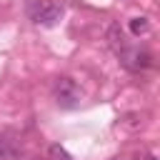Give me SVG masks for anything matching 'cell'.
<instances>
[{"instance_id":"3","label":"cell","mask_w":160,"mask_h":160,"mask_svg":"<svg viewBox=\"0 0 160 160\" xmlns=\"http://www.w3.org/2000/svg\"><path fill=\"white\" fill-rule=\"evenodd\" d=\"M30 15H32V20H35L38 25L52 28V25H58V20L62 18V8L55 5V2H40L38 8L30 10Z\"/></svg>"},{"instance_id":"7","label":"cell","mask_w":160,"mask_h":160,"mask_svg":"<svg viewBox=\"0 0 160 160\" xmlns=\"http://www.w3.org/2000/svg\"><path fill=\"white\" fill-rule=\"evenodd\" d=\"M145 160H155V155H148V158H145Z\"/></svg>"},{"instance_id":"6","label":"cell","mask_w":160,"mask_h":160,"mask_svg":"<svg viewBox=\"0 0 160 160\" xmlns=\"http://www.w3.org/2000/svg\"><path fill=\"white\" fill-rule=\"evenodd\" d=\"M48 158H50V160H72V155H70L62 145H50V148H48Z\"/></svg>"},{"instance_id":"1","label":"cell","mask_w":160,"mask_h":160,"mask_svg":"<svg viewBox=\"0 0 160 160\" xmlns=\"http://www.w3.org/2000/svg\"><path fill=\"white\" fill-rule=\"evenodd\" d=\"M52 95H55V102L60 108H75L80 102V88L72 78H58L55 85H52Z\"/></svg>"},{"instance_id":"5","label":"cell","mask_w":160,"mask_h":160,"mask_svg":"<svg viewBox=\"0 0 160 160\" xmlns=\"http://www.w3.org/2000/svg\"><path fill=\"white\" fill-rule=\"evenodd\" d=\"M130 30H132V35H145V32L150 30L148 18H132V20H130Z\"/></svg>"},{"instance_id":"4","label":"cell","mask_w":160,"mask_h":160,"mask_svg":"<svg viewBox=\"0 0 160 160\" xmlns=\"http://www.w3.org/2000/svg\"><path fill=\"white\" fill-rule=\"evenodd\" d=\"M108 40H110V45L112 48H125V38H122V30H120V25H110L108 28Z\"/></svg>"},{"instance_id":"2","label":"cell","mask_w":160,"mask_h":160,"mask_svg":"<svg viewBox=\"0 0 160 160\" xmlns=\"http://www.w3.org/2000/svg\"><path fill=\"white\" fill-rule=\"evenodd\" d=\"M118 55H120V62H122L128 70H132V72L148 70V68L152 65V55H150L148 50H140V48H120Z\"/></svg>"}]
</instances>
